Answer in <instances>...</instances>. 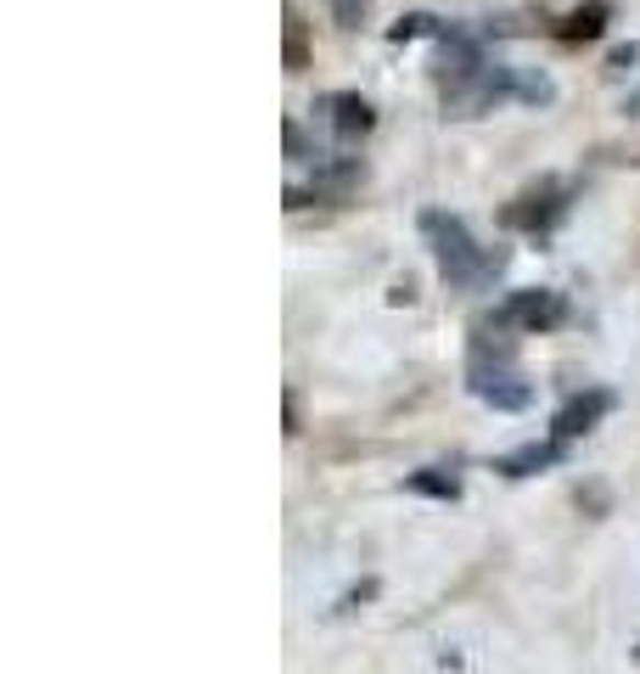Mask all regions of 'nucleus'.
<instances>
[{
	"label": "nucleus",
	"mask_w": 640,
	"mask_h": 674,
	"mask_svg": "<svg viewBox=\"0 0 640 674\" xmlns=\"http://www.w3.org/2000/svg\"><path fill=\"white\" fill-rule=\"evenodd\" d=\"M377 591H382V585H377V580H360V585H355V591H349V596H343V602H337V613H355V607H360V602H371V596H377Z\"/></svg>",
	"instance_id": "nucleus-15"
},
{
	"label": "nucleus",
	"mask_w": 640,
	"mask_h": 674,
	"mask_svg": "<svg viewBox=\"0 0 640 674\" xmlns=\"http://www.w3.org/2000/svg\"><path fill=\"white\" fill-rule=\"evenodd\" d=\"M635 658H640V652H635Z\"/></svg>",
	"instance_id": "nucleus-17"
},
{
	"label": "nucleus",
	"mask_w": 640,
	"mask_h": 674,
	"mask_svg": "<svg viewBox=\"0 0 640 674\" xmlns=\"http://www.w3.org/2000/svg\"><path fill=\"white\" fill-rule=\"evenodd\" d=\"M326 12L337 29H360L366 23V0H326Z\"/></svg>",
	"instance_id": "nucleus-12"
},
{
	"label": "nucleus",
	"mask_w": 640,
	"mask_h": 674,
	"mask_svg": "<svg viewBox=\"0 0 640 674\" xmlns=\"http://www.w3.org/2000/svg\"><path fill=\"white\" fill-rule=\"evenodd\" d=\"M467 389H472L483 405H495V411H528V405H534V389L523 382L517 360H483V355H472Z\"/></svg>",
	"instance_id": "nucleus-3"
},
{
	"label": "nucleus",
	"mask_w": 640,
	"mask_h": 674,
	"mask_svg": "<svg viewBox=\"0 0 640 674\" xmlns=\"http://www.w3.org/2000/svg\"><path fill=\"white\" fill-rule=\"evenodd\" d=\"M405 490L427 501H461V478L445 467H422V472H405Z\"/></svg>",
	"instance_id": "nucleus-9"
},
{
	"label": "nucleus",
	"mask_w": 640,
	"mask_h": 674,
	"mask_svg": "<svg viewBox=\"0 0 640 674\" xmlns=\"http://www.w3.org/2000/svg\"><path fill=\"white\" fill-rule=\"evenodd\" d=\"M613 405H618L613 389H584V394H573V400L551 416V439L573 445V439H584V433H596V427L613 416Z\"/></svg>",
	"instance_id": "nucleus-5"
},
{
	"label": "nucleus",
	"mask_w": 640,
	"mask_h": 674,
	"mask_svg": "<svg viewBox=\"0 0 640 674\" xmlns=\"http://www.w3.org/2000/svg\"><path fill=\"white\" fill-rule=\"evenodd\" d=\"M422 34H445L433 12H411V18H400V23L388 29V40H393V45H411V40H422Z\"/></svg>",
	"instance_id": "nucleus-11"
},
{
	"label": "nucleus",
	"mask_w": 640,
	"mask_h": 674,
	"mask_svg": "<svg viewBox=\"0 0 640 674\" xmlns=\"http://www.w3.org/2000/svg\"><path fill=\"white\" fill-rule=\"evenodd\" d=\"M281 63H287V74H304L310 68V23H304V12L287 0V52H281Z\"/></svg>",
	"instance_id": "nucleus-10"
},
{
	"label": "nucleus",
	"mask_w": 640,
	"mask_h": 674,
	"mask_svg": "<svg viewBox=\"0 0 640 674\" xmlns=\"http://www.w3.org/2000/svg\"><path fill=\"white\" fill-rule=\"evenodd\" d=\"M613 23V0H584V7H573L562 23H557V40L562 45H590V40H602Z\"/></svg>",
	"instance_id": "nucleus-7"
},
{
	"label": "nucleus",
	"mask_w": 640,
	"mask_h": 674,
	"mask_svg": "<svg viewBox=\"0 0 640 674\" xmlns=\"http://www.w3.org/2000/svg\"><path fill=\"white\" fill-rule=\"evenodd\" d=\"M422 236L433 243L438 276H445V287H456V293H483V287L501 276V265H506V254L478 248V236L467 231V220H456L445 209H427L422 214Z\"/></svg>",
	"instance_id": "nucleus-1"
},
{
	"label": "nucleus",
	"mask_w": 640,
	"mask_h": 674,
	"mask_svg": "<svg viewBox=\"0 0 640 674\" xmlns=\"http://www.w3.org/2000/svg\"><path fill=\"white\" fill-rule=\"evenodd\" d=\"M562 439H534V445H523V450H512V456H501L495 461V472L501 478H534V472H551L557 461H562Z\"/></svg>",
	"instance_id": "nucleus-8"
},
{
	"label": "nucleus",
	"mask_w": 640,
	"mask_h": 674,
	"mask_svg": "<svg viewBox=\"0 0 640 674\" xmlns=\"http://www.w3.org/2000/svg\"><path fill=\"white\" fill-rule=\"evenodd\" d=\"M287 433H299V394L287 389Z\"/></svg>",
	"instance_id": "nucleus-16"
},
{
	"label": "nucleus",
	"mask_w": 640,
	"mask_h": 674,
	"mask_svg": "<svg viewBox=\"0 0 640 674\" xmlns=\"http://www.w3.org/2000/svg\"><path fill=\"white\" fill-rule=\"evenodd\" d=\"M573 501H579V512H590V517H607V512H613V495H607V484H584Z\"/></svg>",
	"instance_id": "nucleus-13"
},
{
	"label": "nucleus",
	"mask_w": 640,
	"mask_h": 674,
	"mask_svg": "<svg viewBox=\"0 0 640 674\" xmlns=\"http://www.w3.org/2000/svg\"><path fill=\"white\" fill-rule=\"evenodd\" d=\"M495 321L512 332H557V326H568V299L551 293V287H517L495 310Z\"/></svg>",
	"instance_id": "nucleus-4"
},
{
	"label": "nucleus",
	"mask_w": 640,
	"mask_h": 674,
	"mask_svg": "<svg viewBox=\"0 0 640 674\" xmlns=\"http://www.w3.org/2000/svg\"><path fill=\"white\" fill-rule=\"evenodd\" d=\"M635 63H640V45H635V40H629V45H618V52H613V57H607V74H629V68H635Z\"/></svg>",
	"instance_id": "nucleus-14"
},
{
	"label": "nucleus",
	"mask_w": 640,
	"mask_h": 674,
	"mask_svg": "<svg viewBox=\"0 0 640 674\" xmlns=\"http://www.w3.org/2000/svg\"><path fill=\"white\" fill-rule=\"evenodd\" d=\"M562 214H568V186L546 175V180H534L528 191H517V198L501 209V225H506V231H528V236H539V231H551Z\"/></svg>",
	"instance_id": "nucleus-2"
},
{
	"label": "nucleus",
	"mask_w": 640,
	"mask_h": 674,
	"mask_svg": "<svg viewBox=\"0 0 640 674\" xmlns=\"http://www.w3.org/2000/svg\"><path fill=\"white\" fill-rule=\"evenodd\" d=\"M315 113L332 124V135H343V141H360V135H371L377 130V108L366 102L360 90H326L321 102H315Z\"/></svg>",
	"instance_id": "nucleus-6"
}]
</instances>
